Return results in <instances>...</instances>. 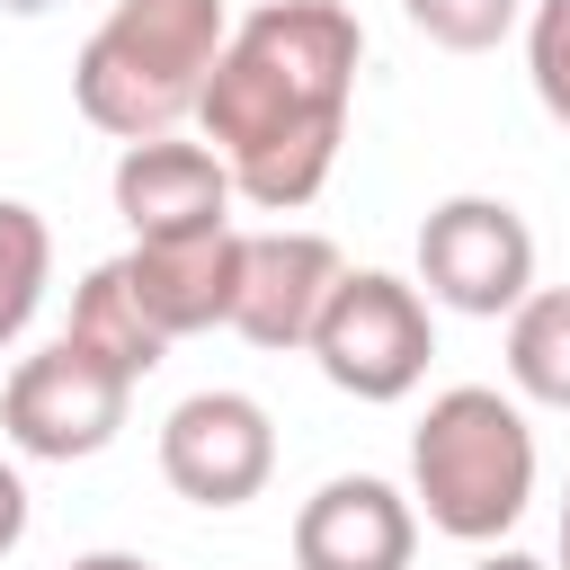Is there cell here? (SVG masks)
Returning <instances> with one entry per match:
<instances>
[{
    "instance_id": "cell-1",
    "label": "cell",
    "mask_w": 570,
    "mask_h": 570,
    "mask_svg": "<svg viewBox=\"0 0 570 570\" xmlns=\"http://www.w3.org/2000/svg\"><path fill=\"white\" fill-rule=\"evenodd\" d=\"M356 62H365V27L347 0H258L223 36L196 125L223 151L232 196H249L258 214H303L330 187Z\"/></svg>"
},
{
    "instance_id": "cell-2",
    "label": "cell",
    "mask_w": 570,
    "mask_h": 570,
    "mask_svg": "<svg viewBox=\"0 0 570 570\" xmlns=\"http://www.w3.org/2000/svg\"><path fill=\"white\" fill-rule=\"evenodd\" d=\"M223 36H232L223 0H116L71 62V98L116 142L178 134V116H196L205 98Z\"/></svg>"
},
{
    "instance_id": "cell-3",
    "label": "cell",
    "mask_w": 570,
    "mask_h": 570,
    "mask_svg": "<svg viewBox=\"0 0 570 570\" xmlns=\"http://www.w3.org/2000/svg\"><path fill=\"white\" fill-rule=\"evenodd\" d=\"M534 499V428L508 392L454 383L410 428V508L454 543H499Z\"/></svg>"
},
{
    "instance_id": "cell-4",
    "label": "cell",
    "mask_w": 570,
    "mask_h": 570,
    "mask_svg": "<svg viewBox=\"0 0 570 570\" xmlns=\"http://www.w3.org/2000/svg\"><path fill=\"white\" fill-rule=\"evenodd\" d=\"M312 365L338 383V392H356V401H401V392H419V374H428V356H436V321H428V294L410 285V276H392V267H347L338 285H330V303H321V321H312Z\"/></svg>"
},
{
    "instance_id": "cell-5",
    "label": "cell",
    "mask_w": 570,
    "mask_h": 570,
    "mask_svg": "<svg viewBox=\"0 0 570 570\" xmlns=\"http://www.w3.org/2000/svg\"><path fill=\"white\" fill-rule=\"evenodd\" d=\"M419 285H428V303L472 312V321L517 312L534 294V232H525V214L499 205V196H445L419 223Z\"/></svg>"
},
{
    "instance_id": "cell-6",
    "label": "cell",
    "mask_w": 570,
    "mask_h": 570,
    "mask_svg": "<svg viewBox=\"0 0 570 570\" xmlns=\"http://www.w3.org/2000/svg\"><path fill=\"white\" fill-rule=\"evenodd\" d=\"M125 410H134V383H125L116 365H98L89 347H71V338H53L45 356H27V365L9 374V392H0V428H9V445L36 454V463L107 454L116 428H125Z\"/></svg>"
},
{
    "instance_id": "cell-7",
    "label": "cell",
    "mask_w": 570,
    "mask_h": 570,
    "mask_svg": "<svg viewBox=\"0 0 570 570\" xmlns=\"http://www.w3.org/2000/svg\"><path fill=\"white\" fill-rule=\"evenodd\" d=\"M276 472V428L249 392H187L160 419V481L196 508H249Z\"/></svg>"
},
{
    "instance_id": "cell-8",
    "label": "cell",
    "mask_w": 570,
    "mask_h": 570,
    "mask_svg": "<svg viewBox=\"0 0 570 570\" xmlns=\"http://www.w3.org/2000/svg\"><path fill=\"white\" fill-rule=\"evenodd\" d=\"M338 276H347V258H338L330 232H285V223L240 232V285H232L223 330H240L249 347H303Z\"/></svg>"
},
{
    "instance_id": "cell-9",
    "label": "cell",
    "mask_w": 570,
    "mask_h": 570,
    "mask_svg": "<svg viewBox=\"0 0 570 570\" xmlns=\"http://www.w3.org/2000/svg\"><path fill=\"white\" fill-rule=\"evenodd\" d=\"M410 552H419V508L374 472L321 481L294 517V570H410Z\"/></svg>"
},
{
    "instance_id": "cell-10",
    "label": "cell",
    "mask_w": 570,
    "mask_h": 570,
    "mask_svg": "<svg viewBox=\"0 0 570 570\" xmlns=\"http://www.w3.org/2000/svg\"><path fill=\"white\" fill-rule=\"evenodd\" d=\"M116 214H125L134 240L214 232V223H232V169H223V151L178 142V134L125 142V160H116Z\"/></svg>"
},
{
    "instance_id": "cell-11",
    "label": "cell",
    "mask_w": 570,
    "mask_h": 570,
    "mask_svg": "<svg viewBox=\"0 0 570 570\" xmlns=\"http://www.w3.org/2000/svg\"><path fill=\"white\" fill-rule=\"evenodd\" d=\"M116 267H125L134 303L151 312V330H160V338H187V330L232 321L240 232H232V223H214V232H178V240H134Z\"/></svg>"
},
{
    "instance_id": "cell-12",
    "label": "cell",
    "mask_w": 570,
    "mask_h": 570,
    "mask_svg": "<svg viewBox=\"0 0 570 570\" xmlns=\"http://www.w3.org/2000/svg\"><path fill=\"white\" fill-rule=\"evenodd\" d=\"M62 338H71V347H89L98 365H116L125 383H142V374L169 356V338L151 330V312L134 303V285H125V267H116V258L80 276V294H71V330H62Z\"/></svg>"
},
{
    "instance_id": "cell-13",
    "label": "cell",
    "mask_w": 570,
    "mask_h": 570,
    "mask_svg": "<svg viewBox=\"0 0 570 570\" xmlns=\"http://www.w3.org/2000/svg\"><path fill=\"white\" fill-rule=\"evenodd\" d=\"M508 383L543 410H570V285H543L508 312Z\"/></svg>"
},
{
    "instance_id": "cell-14",
    "label": "cell",
    "mask_w": 570,
    "mask_h": 570,
    "mask_svg": "<svg viewBox=\"0 0 570 570\" xmlns=\"http://www.w3.org/2000/svg\"><path fill=\"white\" fill-rule=\"evenodd\" d=\"M45 285H53V232H45L36 205L0 196V347H18V330L45 303Z\"/></svg>"
},
{
    "instance_id": "cell-15",
    "label": "cell",
    "mask_w": 570,
    "mask_h": 570,
    "mask_svg": "<svg viewBox=\"0 0 570 570\" xmlns=\"http://www.w3.org/2000/svg\"><path fill=\"white\" fill-rule=\"evenodd\" d=\"M410 9V27L428 36V45H445V53H490L517 18H525V0H401Z\"/></svg>"
},
{
    "instance_id": "cell-16",
    "label": "cell",
    "mask_w": 570,
    "mask_h": 570,
    "mask_svg": "<svg viewBox=\"0 0 570 570\" xmlns=\"http://www.w3.org/2000/svg\"><path fill=\"white\" fill-rule=\"evenodd\" d=\"M525 71L552 125H570V0H534L525 9Z\"/></svg>"
},
{
    "instance_id": "cell-17",
    "label": "cell",
    "mask_w": 570,
    "mask_h": 570,
    "mask_svg": "<svg viewBox=\"0 0 570 570\" xmlns=\"http://www.w3.org/2000/svg\"><path fill=\"white\" fill-rule=\"evenodd\" d=\"M27 543V481H18V463H0V552H18Z\"/></svg>"
},
{
    "instance_id": "cell-18",
    "label": "cell",
    "mask_w": 570,
    "mask_h": 570,
    "mask_svg": "<svg viewBox=\"0 0 570 570\" xmlns=\"http://www.w3.org/2000/svg\"><path fill=\"white\" fill-rule=\"evenodd\" d=\"M71 570H151V561H142V552H80Z\"/></svg>"
},
{
    "instance_id": "cell-19",
    "label": "cell",
    "mask_w": 570,
    "mask_h": 570,
    "mask_svg": "<svg viewBox=\"0 0 570 570\" xmlns=\"http://www.w3.org/2000/svg\"><path fill=\"white\" fill-rule=\"evenodd\" d=\"M472 570H543V561H534V552H481Z\"/></svg>"
},
{
    "instance_id": "cell-20",
    "label": "cell",
    "mask_w": 570,
    "mask_h": 570,
    "mask_svg": "<svg viewBox=\"0 0 570 570\" xmlns=\"http://www.w3.org/2000/svg\"><path fill=\"white\" fill-rule=\"evenodd\" d=\"M561 570H570V490H561Z\"/></svg>"
},
{
    "instance_id": "cell-21",
    "label": "cell",
    "mask_w": 570,
    "mask_h": 570,
    "mask_svg": "<svg viewBox=\"0 0 570 570\" xmlns=\"http://www.w3.org/2000/svg\"><path fill=\"white\" fill-rule=\"evenodd\" d=\"M0 9H18V18H36V9H53V0H0Z\"/></svg>"
}]
</instances>
